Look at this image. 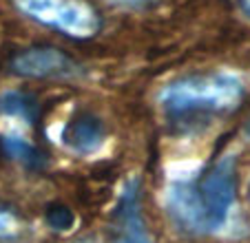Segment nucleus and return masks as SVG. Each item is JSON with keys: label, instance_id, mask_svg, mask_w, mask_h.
<instances>
[{"label": "nucleus", "instance_id": "6e6552de", "mask_svg": "<svg viewBox=\"0 0 250 243\" xmlns=\"http://www.w3.org/2000/svg\"><path fill=\"white\" fill-rule=\"evenodd\" d=\"M2 146H5V150L9 153V157H14L16 162H20V164L27 166V168L40 170L44 166V155L40 153L29 140H24V137L5 135L2 137Z\"/></svg>", "mask_w": 250, "mask_h": 243}, {"label": "nucleus", "instance_id": "ddd939ff", "mask_svg": "<svg viewBox=\"0 0 250 243\" xmlns=\"http://www.w3.org/2000/svg\"><path fill=\"white\" fill-rule=\"evenodd\" d=\"M248 199H250V183H248Z\"/></svg>", "mask_w": 250, "mask_h": 243}, {"label": "nucleus", "instance_id": "1a4fd4ad", "mask_svg": "<svg viewBox=\"0 0 250 243\" xmlns=\"http://www.w3.org/2000/svg\"><path fill=\"white\" fill-rule=\"evenodd\" d=\"M76 217L69 208H62V206H53L47 210V223L56 230H69L73 225Z\"/></svg>", "mask_w": 250, "mask_h": 243}, {"label": "nucleus", "instance_id": "423d86ee", "mask_svg": "<svg viewBox=\"0 0 250 243\" xmlns=\"http://www.w3.org/2000/svg\"><path fill=\"white\" fill-rule=\"evenodd\" d=\"M62 144L78 155H93L106 142V128L104 122L95 113L80 111L71 117L62 128Z\"/></svg>", "mask_w": 250, "mask_h": 243}, {"label": "nucleus", "instance_id": "9b49d317", "mask_svg": "<svg viewBox=\"0 0 250 243\" xmlns=\"http://www.w3.org/2000/svg\"><path fill=\"white\" fill-rule=\"evenodd\" d=\"M113 2H120V5H146L153 0H113Z\"/></svg>", "mask_w": 250, "mask_h": 243}, {"label": "nucleus", "instance_id": "f8f14e48", "mask_svg": "<svg viewBox=\"0 0 250 243\" xmlns=\"http://www.w3.org/2000/svg\"><path fill=\"white\" fill-rule=\"evenodd\" d=\"M239 5H241V11L250 18V0H239Z\"/></svg>", "mask_w": 250, "mask_h": 243}, {"label": "nucleus", "instance_id": "7ed1b4c3", "mask_svg": "<svg viewBox=\"0 0 250 243\" xmlns=\"http://www.w3.org/2000/svg\"><path fill=\"white\" fill-rule=\"evenodd\" d=\"M20 11L71 38H89L98 31V16L82 0H16Z\"/></svg>", "mask_w": 250, "mask_h": 243}, {"label": "nucleus", "instance_id": "f257e3e1", "mask_svg": "<svg viewBox=\"0 0 250 243\" xmlns=\"http://www.w3.org/2000/svg\"><path fill=\"white\" fill-rule=\"evenodd\" d=\"M237 190L235 155L219 157L197 177H180L168 183L164 203L180 230L190 234H215L228 223Z\"/></svg>", "mask_w": 250, "mask_h": 243}, {"label": "nucleus", "instance_id": "f03ea898", "mask_svg": "<svg viewBox=\"0 0 250 243\" xmlns=\"http://www.w3.org/2000/svg\"><path fill=\"white\" fill-rule=\"evenodd\" d=\"M244 98V82L228 71L188 75L168 84L160 95L162 108L173 120L222 115Z\"/></svg>", "mask_w": 250, "mask_h": 243}, {"label": "nucleus", "instance_id": "0eeeda50", "mask_svg": "<svg viewBox=\"0 0 250 243\" xmlns=\"http://www.w3.org/2000/svg\"><path fill=\"white\" fill-rule=\"evenodd\" d=\"M38 100L24 91H5L0 95V117L16 120L24 126H31L38 120Z\"/></svg>", "mask_w": 250, "mask_h": 243}, {"label": "nucleus", "instance_id": "39448f33", "mask_svg": "<svg viewBox=\"0 0 250 243\" xmlns=\"http://www.w3.org/2000/svg\"><path fill=\"white\" fill-rule=\"evenodd\" d=\"M11 71L22 78H49V80H71L82 73L80 64L60 49L33 47L18 53L11 60Z\"/></svg>", "mask_w": 250, "mask_h": 243}, {"label": "nucleus", "instance_id": "9d476101", "mask_svg": "<svg viewBox=\"0 0 250 243\" xmlns=\"http://www.w3.org/2000/svg\"><path fill=\"white\" fill-rule=\"evenodd\" d=\"M18 219H16L14 215H11L9 210H5V208H0V239H9L14 237L16 232H18Z\"/></svg>", "mask_w": 250, "mask_h": 243}, {"label": "nucleus", "instance_id": "20e7f679", "mask_svg": "<svg viewBox=\"0 0 250 243\" xmlns=\"http://www.w3.org/2000/svg\"><path fill=\"white\" fill-rule=\"evenodd\" d=\"M109 243H153L142 217V188L137 179L124 183L111 215Z\"/></svg>", "mask_w": 250, "mask_h": 243}]
</instances>
